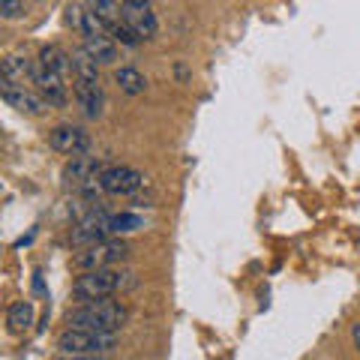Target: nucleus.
I'll use <instances>...</instances> for the list:
<instances>
[{"instance_id":"obj_2","label":"nucleus","mask_w":360,"mask_h":360,"mask_svg":"<svg viewBox=\"0 0 360 360\" xmlns=\"http://www.w3.org/2000/svg\"><path fill=\"white\" fill-rule=\"evenodd\" d=\"M127 283V274L117 267H105V270H90V274H82L72 285V295L75 300H84V303H94V300H105L111 297L115 291Z\"/></svg>"},{"instance_id":"obj_1","label":"nucleus","mask_w":360,"mask_h":360,"mask_svg":"<svg viewBox=\"0 0 360 360\" xmlns=\"http://www.w3.org/2000/svg\"><path fill=\"white\" fill-rule=\"evenodd\" d=\"M70 328L75 330H94V333H117L127 321V307L117 300H94V303H84L70 312Z\"/></svg>"},{"instance_id":"obj_9","label":"nucleus","mask_w":360,"mask_h":360,"mask_svg":"<svg viewBox=\"0 0 360 360\" xmlns=\"http://www.w3.org/2000/svg\"><path fill=\"white\" fill-rule=\"evenodd\" d=\"M49 144L58 153H66V156H84L87 148H90V139L82 127H54L49 132Z\"/></svg>"},{"instance_id":"obj_18","label":"nucleus","mask_w":360,"mask_h":360,"mask_svg":"<svg viewBox=\"0 0 360 360\" xmlns=\"http://www.w3.org/2000/svg\"><path fill=\"white\" fill-rule=\"evenodd\" d=\"M9 330L13 333H21V330H27L30 324H33V307L27 300H21V303H15L13 309H9Z\"/></svg>"},{"instance_id":"obj_4","label":"nucleus","mask_w":360,"mask_h":360,"mask_svg":"<svg viewBox=\"0 0 360 360\" xmlns=\"http://www.w3.org/2000/svg\"><path fill=\"white\" fill-rule=\"evenodd\" d=\"M127 252H129L127 240L108 238V240H103V243H94V246H87V250H82V252L72 258V264H75L78 270H84V274H90V270L115 267L120 258H127Z\"/></svg>"},{"instance_id":"obj_10","label":"nucleus","mask_w":360,"mask_h":360,"mask_svg":"<svg viewBox=\"0 0 360 360\" xmlns=\"http://www.w3.org/2000/svg\"><path fill=\"white\" fill-rule=\"evenodd\" d=\"M0 96H4L15 111L30 115V117H42L45 111H49V103H45L39 94H33L30 87H0Z\"/></svg>"},{"instance_id":"obj_6","label":"nucleus","mask_w":360,"mask_h":360,"mask_svg":"<svg viewBox=\"0 0 360 360\" xmlns=\"http://www.w3.org/2000/svg\"><path fill=\"white\" fill-rule=\"evenodd\" d=\"M33 84L39 87V96L49 105L63 108L66 103H70V84H66V75L45 70L42 63H33Z\"/></svg>"},{"instance_id":"obj_13","label":"nucleus","mask_w":360,"mask_h":360,"mask_svg":"<svg viewBox=\"0 0 360 360\" xmlns=\"http://www.w3.org/2000/svg\"><path fill=\"white\" fill-rule=\"evenodd\" d=\"M75 99L84 108L87 117H99L103 115V84H82L75 82Z\"/></svg>"},{"instance_id":"obj_24","label":"nucleus","mask_w":360,"mask_h":360,"mask_svg":"<svg viewBox=\"0 0 360 360\" xmlns=\"http://www.w3.org/2000/svg\"><path fill=\"white\" fill-rule=\"evenodd\" d=\"M352 336H354V345H357V352H360V321L352 328Z\"/></svg>"},{"instance_id":"obj_20","label":"nucleus","mask_w":360,"mask_h":360,"mask_svg":"<svg viewBox=\"0 0 360 360\" xmlns=\"http://www.w3.org/2000/svg\"><path fill=\"white\" fill-rule=\"evenodd\" d=\"M27 13V4L21 0H0V18H21Z\"/></svg>"},{"instance_id":"obj_7","label":"nucleus","mask_w":360,"mask_h":360,"mask_svg":"<svg viewBox=\"0 0 360 360\" xmlns=\"http://www.w3.org/2000/svg\"><path fill=\"white\" fill-rule=\"evenodd\" d=\"M108 238H111V217L105 210H90L72 231V243L82 246V250H87L94 243H103Z\"/></svg>"},{"instance_id":"obj_11","label":"nucleus","mask_w":360,"mask_h":360,"mask_svg":"<svg viewBox=\"0 0 360 360\" xmlns=\"http://www.w3.org/2000/svg\"><path fill=\"white\" fill-rule=\"evenodd\" d=\"M103 172H105V165L99 160H94V156H72L70 165L63 168V177H66V184L84 189L90 184H96Z\"/></svg>"},{"instance_id":"obj_3","label":"nucleus","mask_w":360,"mask_h":360,"mask_svg":"<svg viewBox=\"0 0 360 360\" xmlns=\"http://www.w3.org/2000/svg\"><path fill=\"white\" fill-rule=\"evenodd\" d=\"M117 345V333H94V330H75L66 328L58 336V348L63 354H84V357H99Z\"/></svg>"},{"instance_id":"obj_12","label":"nucleus","mask_w":360,"mask_h":360,"mask_svg":"<svg viewBox=\"0 0 360 360\" xmlns=\"http://www.w3.org/2000/svg\"><path fill=\"white\" fill-rule=\"evenodd\" d=\"M25 82H33V60L27 58L0 60V87H27Z\"/></svg>"},{"instance_id":"obj_22","label":"nucleus","mask_w":360,"mask_h":360,"mask_svg":"<svg viewBox=\"0 0 360 360\" xmlns=\"http://www.w3.org/2000/svg\"><path fill=\"white\" fill-rule=\"evenodd\" d=\"M66 21H70V25L82 33V21H84V9L82 6H70L66 9Z\"/></svg>"},{"instance_id":"obj_17","label":"nucleus","mask_w":360,"mask_h":360,"mask_svg":"<svg viewBox=\"0 0 360 360\" xmlns=\"http://www.w3.org/2000/svg\"><path fill=\"white\" fill-rule=\"evenodd\" d=\"M115 82L120 84L123 94H129V96L144 94V87H148V78L135 70V66H120V70L115 72Z\"/></svg>"},{"instance_id":"obj_14","label":"nucleus","mask_w":360,"mask_h":360,"mask_svg":"<svg viewBox=\"0 0 360 360\" xmlns=\"http://www.w3.org/2000/svg\"><path fill=\"white\" fill-rule=\"evenodd\" d=\"M37 63H42L45 70H51L58 75H66V78H70V72H72V54H66L60 45H45V49L39 51Z\"/></svg>"},{"instance_id":"obj_8","label":"nucleus","mask_w":360,"mask_h":360,"mask_svg":"<svg viewBox=\"0 0 360 360\" xmlns=\"http://www.w3.org/2000/svg\"><path fill=\"white\" fill-rule=\"evenodd\" d=\"M120 15L127 21V27L135 33L139 39H150L156 37V13L150 4H141V0H123L120 4Z\"/></svg>"},{"instance_id":"obj_5","label":"nucleus","mask_w":360,"mask_h":360,"mask_svg":"<svg viewBox=\"0 0 360 360\" xmlns=\"http://www.w3.org/2000/svg\"><path fill=\"white\" fill-rule=\"evenodd\" d=\"M144 186V174L129 165H108L99 174V189L105 195H135Z\"/></svg>"},{"instance_id":"obj_15","label":"nucleus","mask_w":360,"mask_h":360,"mask_svg":"<svg viewBox=\"0 0 360 360\" xmlns=\"http://www.w3.org/2000/svg\"><path fill=\"white\" fill-rule=\"evenodd\" d=\"M72 75H75V82H82V84H99V66L94 63V58H90L84 49L72 51Z\"/></svg>"},{"instance_id":"obj_21","label":"nucleus","mask_w":360,"mask_h":360,"mask_svg":"<svg viewBox=\"0 0 360 360\" xmlns=\"http://www.w3.org/2000/svg\"><path fill=\"white\" fill-rule=\"evenodd\" d=\"M111 37H115L120 45H129V49H132V45H139V42H141V39L135 37V33L127 27V21H120V25L111 27Z\"/></svg>"},{"instance_id":"obj_23","label":"nucleus","mask_w":360,"mask_h":360,"mask_svg":"<svg viewBox=\"0 0 360 360\" xmlns=\"http://www.w3.org/2000/svg\"><path fill=\"white\" fill-rule=\"evenodd\" d=\"M58 360H103V357H84V354H63Z\"/></svg>"},{"instance_id":"obj_16","label":"nucleus","mask_w":360,"mask_h":360,"mask_svg":"<svg viewBox=\"0 0 360 360\" xmlns=\"http://www.w3.org/2000/svg\"><path fill=\"white\" fill-rule=\"evenodd\" d=\"M82 49L94 58L96 66H103V63H115L117 60V45L115 39H108V37H94V39H84Z\"/></svg>"},{"instance_id":"obj_19","label":"nucleus","mask_w":360,"mask_h":360,"mask_svg":"<svg viewBox=\"0 0 360 360\" xmlns=\"http://www.w3.org/2000/svg\"><path fill=\"white\" fill-rule=\"evenodd\" d=\"M139 229H144V219L139 213H117V217H111V234H129Z\"/></svg>"}]
</instances>
